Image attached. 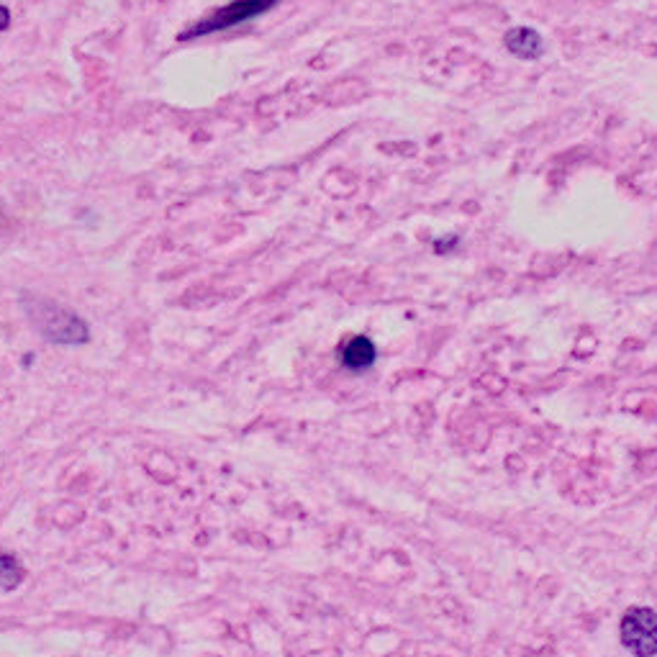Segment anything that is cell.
I'll use <instances>...</instances> for the list:
<instances>
[{"label": "cell", "mask_w": 657, "mask_h": 657, "mask_svg": "<svg viewBox=\"0 0 657 657\" xmlns=\"http://www.w3.org/2000/svg\"><path fill=\"white\" fill-rule=\"evenodd\" d=\"M275 3H265V0H237V3H229V6L216 8L211 16L201 18L193 29L185 31L180 39H196V36H206V34H216V31H226L234 29V26H242L252 18L262 16L265 11H270Z\"/></svg>", "instance_id": "obj_1"}, {"label": "cell", "mask_w": 657, "mask_h": 657, "mask_svg": "<svg viewBox=\"0 0 657 657\" xmlns=\"http://www.w3.org/2000/svg\"><path fill=\"white\" fill-rule=\"evenodd\" d=\"M622 645L637 657L657 655V614L650 606H632L619 624Z\"/></svg>", "instance_id": "obj_2"}, {"label": "cell", "mask_w": 657, "mask_h": 657, "mask_svg": "<svg viewBox=\"0 0 657 657\" xmlns=\"http://www.w3.org/2000/svg\"><path fill=\"white\" fill-rule=\"evenodd\" d=\"M39 329L47 339L52 342H62V344H83L88 342V324L83 319H77L75 314L65 311V308L54 306V303H47L44 308H39Z\"/></svg>", "instance_id": "obj_3"}, {"label": "cell", "mask_w": 657, "mask_h": 657, "mask_svg": "<svg viewBox=\"0 0 657 657\" xmlns=\"http://www.w3.org/2000/svg\"><path fill=\"white\" fill-rule=\"evenodd\" d=\"M339 362H342L344 370H352V373H367L370 367L378 362V350H375V342L365 334H357V337L347 339L339 350Z\"/></svg>", "instance_id": "obj_4"}, {"label": "cell", "mask_w": 657, "mask_h": 657, "mask_svg": "<svg viewBox=\"0 0 657 657\" xmlns=\"http://www.w3.org/2000/svg\"><path fill=\"white\" fill-rule=\"evenodd\" d=\"M504 44L514 57H519V60H539V57L547 52L542 34L529 29V26H516V29L506 31Z\"/></svg>", "instance_id": "obj_5"}, {"label": "cell", "mask_w": 657, "mask_h": 657, "mask_svg": "<svg viewBox=\"0 0 657 657\" xmlns=\"http://www.w3.org/2000/svg\"><path fill=\"white\" fill-rule=\"evenodd\" d=\"M21 581H24V568H21V563H18L13 555H8V552H0V586L11 591V588H16Z\"/></svg>", "instance_id": "obj_6"}, {"label": "cell", "mask_w": 657, "mask_h": 657, "mask_svg": "<svg viewBox=\"0 0 657 657\" xmlns=\"http://www.w3.org/2000/svg\"><path fill=\"white\" fill-rule=\"evenodd\" d=\"M460 242V237H447V239H439L437 242V252H447V249H455V244Z\"/></svg>", "instance_id": "obj_7"}, {"label": "cell", "mask_w": 657, "mask_h": 657, "mask_svg": "<svg viewBox=\"0 0 657 657\" xmlns=\"http://www.w3.org/2000/svg\"><path fill=\"white\" fill-rule=\"evenodd\" d=\"M11 26V11L6 6H0V31Z\"/></svg>", "instance_id": "obj_8"}]
</instances>
